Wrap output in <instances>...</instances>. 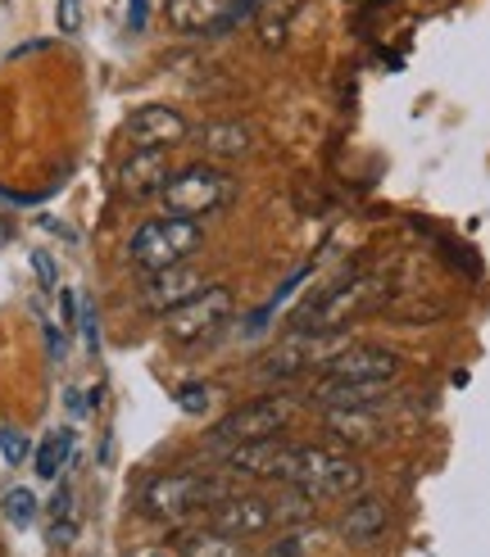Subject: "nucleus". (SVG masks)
<instances>
[{"label": "nucleus", "mask_w": 490, "mask_h": 557, "mask_svg": "<svg viewBox=\"0 0 490 557\" xmlns=\"http://www.w3.org/2000/svg\"><path fill=\"white\" fill-rule=\"evenodd\" d=\"M387 276L377 272H364V276H345V282L327 286L314 304H305V309L295 313V326L291 331H314V336H336V331H345L354 318H368L377 309H387Z\"/></svg>", "instance_id": "nucleus-1"}, {"label": "nucleus", "mask_w": 490, "mask_h": 557, "mask_svg": "<svg viewBox=\"0 0 490 557\" xmlns=\"http://www.w3.org/2000/svg\"><path fill=\"white\" fill-rule=\"evenodd\" d=\"M200 245H205V227L196 218H177V213L146 218L127 240V263L142 272H163L186 263Z\"/></svg>", "instance_id": "nucleus-2"}, {"label": "nucleus", "mask_w": 490, "mask_h": 557, "mask_svg": "<svg viewBox=\"0 0 490 557\" xmlns=\"http://www.w3.org/2000/svg\"><path fill=\"white\" fill-rule=\"evenodd\" d=\"M228 494V481L209 476V471H163L142 490V512L155 521H182L191 512H209Z\"/></svg>", "instance_id": "nucleus-3"}, {"label": "nucleus", "mask_w": 490, "mask_h": 557, "mask_svg": "<svg viewBox=\"0 0 490 557\" xmlns=\"http://www.w3.org/2000/svg\"><path fill=\"white\" fill-rule=\"evenodd\" d=\"M159 200L169 213L177 218H213L223 213L232 200H236V177L228 169H218V163H186L169 177V186L159 190Z\"/></svg>", "instance_id": "nucleus-4"}, {"label": "nucleus", "mask_w": 490, "mask_h": 557, "mask_svg": "<svg viewBox=\"0 0 490 557\" xmlns=\"http://www.w3.org/2000/svg\"><path fill=\"white\" fill-rule=\"evenodd\" d=\"M291 417H295V399L264 395V399H250V404L232 408L223 422L213 426L209 440L218 444V449H232V444H255V440H278L291 426Z\"/></svg>", "instance_id": "nucleus-5"}, {"label": "nucleus", "mask_w": 490, "mask_h": 557, "mask_svg": "<svg viewBox=\"0 0 490 557\" xmlns=\"http://www.w3.org/2000/svg\"><path fill=\"white\" fill-rule=\"evenodd\" d=\"M232 313H236L232 286H205L200 295L177 304L173 313H163V336L173 345H196V341H209L213 331H223Z\"/></svg>", "instance_id": "nucleus-6"}, {"label": "nucleus", "mask_w": 490, "mask_h": 557, "mask_svg": "<svg viewBox=\"0 0 490 557\" xmlns=\"http://www.w3.org/2000/svg\"><path fill=\"white\" fill-rule=\"evenodd\" d=\"M400 372H404L400 354L395 349H381V345H345V349L322 358V376H336V381L391 385Z\"/></svg>", "instance_id": "nucleus-7"}, {"label": "nucleus", "mask_w": 490, "mask_h": 557, "mask_svg": "<svg viewBox=\"0 0 490 557\" xmlns=\"http://www.w3.org/2000/svg\"><path fill=\"white\" fill-rule=\"evenodd\" d=\"M123 136L132 141V150H173L191 136V123L173 104H142L127 114Z\"/></svg>", "instance_id": "nucleus-8"}, {"label": "nucleus", "mask_w": 490, "mask_h": 557, "mask_svg": "<svg viewBox=\"0 0 490 557\" xmlns=\"http://www.w3.org/2000/svg\"><path fill=\"white\" fill-rule=\"evenodd\" d=\"M205 525L209 531H223V535H236V540H255L264 531H272V498L264 494H228L205 512Z\"/></svg>", "instance_id": "nucleus-9"}, {"label": "nucleus", "mask_w": 490, "mask_h": 557, "mask_svg": "<svg viewBox=\"0 0 490 557\" xmlns=\"http://www.w3.org/2000/svg\"><path fill=\"white\" fill-rule=\"evenodd\" d=\"M200 290H205V276L196 268L177 263V268H163V272H146V286L136 290V304H142V313L163 318V313H173L177 304H186L191 295H200Z\"/></svg>", "instance_id": "nucleus-10"}, {"label": "nucleus", "mask_w": 490, "mask_h": 557, "mask_svg": "<svg viewBox=\"0 0 490 557\" xmlns=\"http://www.w3.org/2000/svg\"><path fill=\"white\" fill-rule=\"evenodd\" d=\"M286 458H291V444H282V440H255V444H232V449H223L228 476L278 481V485H282Z\"/></svg>", "instance_id": "nucleus-11"}, {"label": "nucleus", "mask_w": 490, "mask_h": 557, "mask_svg": "<svg viewBox=\"0 0 490 557\" xmlns=\"http://www.w3.org/2000/svg\"><path fill=\"white\" fill-rule=\"evenodd\" d=\"M322 336H314V331H291L286 341H278L268 354H264V368H259V376L264 381H291V376H299V372H309L314 363L322 368Z\"/></svg>", "instance_id": "nucleus-12"}, {"label": "nucleus", "mask_w": 490, "mask_h": 557, "mask_svg": "<svg viewBox=\"0 0 490 557\" xmlns=\"http://www.w3.org/2000/svg\"><path fill=\"white\" fill-rule=\"evenodd\" d=\"M391 525V504L381 494H359L350 498V508L341 512L336 521V535L350 544V548H372Z\"/></svg>", "instance_id": "nucleus-13"}, {"label": "nucleus", "mask_w": 490, "mask_h": 557, "mask_svg": "<svg viewBox=\"0 0 490 557\" xmlns=\"http://www.w3.org/2000/svg\"><path fill=\"white\" fill-rule=\"evenodd\" d=\"M173 169H169V150H132L123 163H119V190L127 200H150L169 186Z\"/></svg>", "instance_id": "nucleus-14"}, {"label": "nucleus", "mask_w": 490, "mask_h": 557, "mask_svg": "<svg viewBox=\"0 0 490 557\" xmlns=\"http://www.w3.org/2000/svg\"><path fill=\"white\" fill-rule=\"evenodd\" d=\"M232 5L236 0H163V14L182 37H213L218 23L232 14Z\"/></svg>", "instance_id": "nucleus-15"}, {"label": "nucleus", "mask_w": 490, "mask_h": 557, "mask_svg": "<svg viewBox=\"0 0 490 557\" xmlns=\"http://www.w3.org/2000/svg\"><path fill=\"white\" fill-rule=\"evenodd\" d=\"M200 150L213 159V163H232V159H250L255 154V132L245 127L241 119H218V123H205L196 132Z\"/></svg>", "instance_id": "nucleus-16"}, {"label": "nucleus", "mask_w": 490, "mask_h": 557, "mask_svg": "<svg viewBox=\"0 0 490 557\" xmlns=\"http://www.w3.org/2000/svg\"><path fill=\"white\" fill-rule=\"evenodd\" d=\"M322 422L336 435V444H350V449H364V444H377L387 435L377 408H322Z\"/></svg>", "instance_id": "nucleus-17"}, {"label": "nucleus", "mask_w": 490, "mask_h": 557, "mask_svg": "<svg viewBox=\"0 0 490 557\" xmlns=\"http://www.w3.org/2000/svg\"><path fill=\"white\" fill-rule=\"evenodd\" d=\"M391 385H368V381H336V376H318L309 399L318 408H377V399Z\"/></svg>", "instance_id": "nucleus-18"}, {"label": "nucleus", "mask_w": 490, "mask_h": 557, "mask_svg": "<svg viewBox=\"0 0 490 557\" xmlns=\"http://www.w3.org/2000/svg\"><path fill=\"white\" fill-rule=\"evenodd\" d=\"M368 485V471H364V462H354V458H345V454H336V462L322 471V476L305 490V494H314V498H350V494H359Z\"/></svg>", "instance_id": "nucleus-19"}, {"label": "nucleus", "mask_w": 490, "mask_h": 557, "mask_svg": "<svg viewBox=\"0 0 490 557\" xmlns=\"http://www.w3.org/2000/svg\"><path fill=\"white\" fill-rule=\"evenodd\" d=\"M305 10V0H259V10H255V27H259V41L268 50H278L286 41V27L291 18Z\"/></svg>", "instance_id": "nucleus-20"}, {"label": "nucleus", "mask_w": 490, "mask_h": 557, "mask_svg": "<svg viewBox=\"0 0 490 557\" xmlns=\"http://www.w3.org/2000/svg\"><path fill=\"white\" fill-rule=\"evenodd\" d=\"M182 557H255L250 544L236 540V535H223V531H196L182 540Z\"/></svg>", "instance_id": "nucleus-21"}, {"label": "nucleus", "mask_w": 490, "mask_h": 557, "mask_svg": "<svg viewBox=\"0 0 490 557\" xmlns=\"http://www.w3.org/2000/svg\"><path fill=\"white\" fill-rule=\"evenodd\" d=\"M69 454H73V431H69V426H64V431H50V435L41 440V449H37V476H41V481H60Z\"/></svg>", "instance_id": "nucleus-22"}, {"label": "nucleus", "mask_w": 490, "mask_h": 557, "mask_svg": "<svg viewBox=\"0 0 490 557\" xmlns=\"http://www.w3.org/2000/svg\"><path fill=\"white\" fill-rule=\"evenodd\" d=\"M314 504H318V498L305 494L299 485H282V494L272 498V521H278V525H305L314 517Z\"/></svg>", "instance_id": "nucleus-23"}, {"label": "nucleus", "mask_w": 490, "mask_h": 557, "mask_svg": "<svg viewBox=\"0 0 490 557\" xmlns=\"http://www.w3.org/2000/svg\"><path fill=\"white\" fill-rule=\"evenodd\" d=\"M0 508H5V517H10V525H33L37 521V494L33 490H23V485H14V490H5V498H0Z\"/></svg>", "instance_id": "nucleus-24"}, {"label": "nucleus", "mask_w": 490, "mask_h": 557, "mask_svg": "<svg viewBox=\"0 0 490 557\" xmlns=\"http://www.w3.org/2000/svg\"><path fill=\"white\" fill-rule=\"evenodd\" d=\"M209 404H213V389H209V385H200V381H191V385H182V389H177V408H182V412H191V417H200Z\"/></svg>", "instance_id": "nucleus-25"}, {"label": "nucleus", "mask_w": 490, "mask_h": 557, "mask_svg": "<svg viewBox=\"0 0 490 557\" xmlns=\"http://www.w3.org/2000/svg\"><path fill=\"white\" fill-rule=\"evenodd\" d=\"M0 454H5L10 467H23V458H27V435L14 431V426H5V431H0Z\"/></svg>", "instance_id": "nucleus-26"}, {"label": "nucleus", "mask_w": 490, "mask_h": 557, "mask_svg": "<svg viewBox=\"0 0 490 557\" xmlns=\"http://www.w3.org/2000/svg\"><path fill=\"white\" fill-rule=\"evenodd\" d=\"M54 23H60L64 37L82 33V0H60V5H54Z\"/></svg>", "instance_id": "nucleus-27"}, {"label": "nucleus", "mask_w": 490, "mask_h": 557, "mask_svg": "<svg viewBox=\"0 0 490 557\" xmlns=\"http://www.w3.org/2000/svg\"><path fill=\"white\" fill-rule=\"evenodd\" d=\"M309 540H314L309 531H291L282 544H272V557H309V548H314Z\"/></svg>", "instance_id": "nucleus-28"}, {"label": "nucleus", "mask_w": 490, "mask_h": 557, "mask_svg": "<svg viewBox=\"0 0 490 557\" xmlns=\"http://www.w3.org/2000/svg\"><path fill=\"white\" fill-rule=\"evenodd\" d=\"M33 272H37L41 290H54V282H60V272H54V259L46 255V249H37V255H33Z\"/></svg>", "instance_id": "nucleus-29"}, {"label": "nucleus", "mask_w": 490, "mask_h": 557, "mask_svg": "<svg viewBox=\"0 0 490 557\" xmlns=\"http://www.w3.org/2000/svg\"><path fill=\"white\" fill-rule=\"evenodd\" d=\"M82 336H87V345H91V349L100 345V326H96V309H91V299H82Z\"/></svg>", "instance_id": "nucleus-30"}, {"label": "nucleus", "mask_w": 490, "mask_h": 557, "mask_svg": "<svg viewBox=\"0 0 490 557\" xmlns=\"http://www.w3.org/2000/svg\"><path fill=\"white\" fill-rule=\"evenodd\" d=\"M50 512H54V521H69V517H73V494H69V490L54 494V498H50Z\"/></svg>", "instance_id": "nucleus-31"}, {"label": "nucleus", "mask_w": 490, "mask_h": 557, "mask_svg": "<svg viewBox=\"0 0 490 557\" xmlns=\"http://www.w3.org/2000/svg\"><path fill=\"white\" fill-rule=\"evenodd\" d=\"M127 18H132V27H136V33H142V27H146V0H132Z\"/></svg>", "instance_id": "nucleus-32"}, {"label": "nucleus", "mask_w": 490, "mask_h": 557, "mask_svg": "<svg viewBox=\"0 0 490 557\" xmlns=\"http://www.w3.org/2000/svg\"><path fill=\"white\" fill-rule=\"evenodd\" d=\"M46 345H50V358H60V354H64V341H60V331H54L50 322H46Z\"/></svg>", "instance_id": "nucleus-33"}, {"label": "nucleus", "mask_w": 490, "mask_h": 557, "mask_svg": "<svg viewBox=\"0 0 490 557\" xmlns=\"http://www.w3.org/2000/svg\"><path fill=\"white\" fill-rule=\"evenodd\" d=\"M345 5H364V0H345Z\"/></svg>", "instance_id": "nucleus-34"}, {"label": "nucleus", "mask_w": 490, "mask_h": 557, "mask_svg": "<svg viewBox=\"0 0 490 557\" xmlns=\"http://www.w3.org/2000/svg\"><path fill=\"white\" fill-rule=\"evenodd\" d=\"M150 557H173V553H150Z\"/></svg>", "instance_id": "nucleus-35"}]
</instances>
